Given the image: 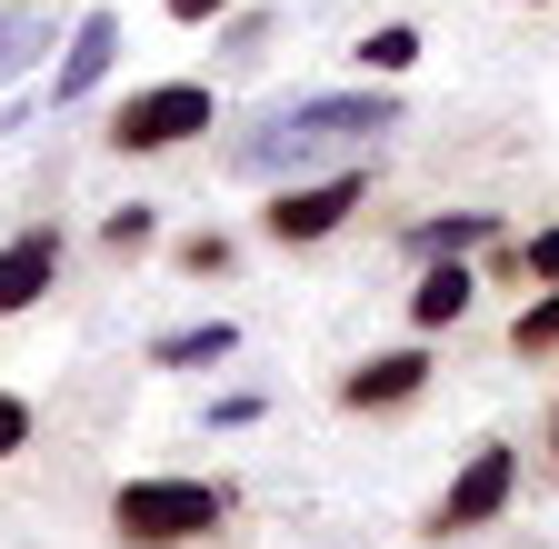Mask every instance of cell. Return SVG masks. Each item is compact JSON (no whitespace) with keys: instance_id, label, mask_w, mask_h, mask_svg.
I'll list each match as a JSON object with an SVG mask.
<instances>
[{"instance_id":"cell-22","label":"cell","mask_w":559,"mask_h":549,"mask_svg":"<svg viewBox=\"0 0 559 549\" xmlns=\"http://www.w3.org/2000/svg\"><path fill=\"white\" fill-rule=\"evenodd\" d=\"M549 469H559V409H549Z\"/></svg>"},{"instance_id":"cell-23","label":"cell","mask_w":559,"mask_h":549,"mask_svg":"<svg viewBox=\"0 0 559 549\" xmlns=\"http://www.w3.org/2000/svg\"><path fill=\"white\" fill-rule=\"evenodd\" d=\"M520 11H549V0H520Z\"/></svg>"},{"instance_id":"cell-13","label":"cell","mask_w":559,"mask_h":549,"mask_svg":"<svg viewBox=\"0 0 559 549\" xmlns=\"http://www.w3.org/2000/svg\"><path fill=\"white\" fill-rule=\"evenodd\" d=\"M419 50H430V40H419L409 21H380V31L349 40V81H409V71H419Z\"/></svg>"},{"instance_id":"cell-2","label":"cell","mask_w":559,"mask_h":549,"mask_svg":"<svg viewBox=\"0 0 559 549\" xmlns=\"http://www.w3.org/2000/svg\"><path fill=\"white\" fill-rule=\"evenodd\" d=\"M230 479H190V469H151L110 490V539L120 549H210L230 529Z\"/></svg>"},{"instance_id":"cell-4","label":"cell","mask_w":559,"mask_h":549,"mask_svg":"<svg viewBox=\"0 0 559 549\" xmlns=\"http://www.w3.org/2000/svg\"><path fill=\"white\" fill-rule=\"evenodd\" d=\"M200 130H221V91H210V81H140V91L110 100L100 141L120 160H160V151H190Z\"/></svg>"},{"instance_id":"cell-5","label":"cell","mask_w":559,"mask_h":549,"mask_svg":"<svg viewBox=\"0 0 559 549\" xmlns=\"http://www.w3.org/2000/svg\"><path fill=\"white\" fill-rule=\"evenodd\" d=\"M510 500H520V450H510V440H479V450L450 469V490H440V510H430V539L500 529V520H510Z\"/></svg>"},{"instance_id":"cell-11","label":"cell","mask_w":559,"mask_h":549,"mask_svg":"<svg viewBox=\"0 0 559 549\" xmlns=\"http://www.w3.org/2000/svg\"><path fill=\"white\" fill-rule=\"evenodd\" d=\"M50 50H60V21H50V11H31V0H11V11H0V91L31 81Z\"/></svg>"},{"instance_id":"cell-8","label":"cell","mask_w":559,"mask_h":549,"mask_svg":"<svg viewBox=\"0 0 559 549\" xmlns=\"http://www.w3.org/2000/svg\"><path fill=\"white\" fill-rule=\"evenodd\" d=\"M110 60H120V11L70 21V31H60V60H50V100H60V110H81V100L110 81Z\"/></svg>"},{"instance_id":"cell-16","label":"cell","mask_w":559,"mask_h":549,"mask_svg":"<svg viewBox=\"0 0 559 549\" xmlns=\"http://www.w3.org/2000/svg\"><path fill=\"white\" fill-rule=\"evenodd\" d=\"M151 240H160V211H151V200H120V211L100 220V250H110V260H140Z\"/></svg>"},{"instance_id":"cell-1","label":"cell","mask_w":559,"mask_h":549,"mask_svg":"<svg viewBox=\"0 0 559 549\" xmlns=\"http://www.w3.org/2000/svg\"><path fill=\"white\" fill-rule=\"evenodd\" d=\"M380 130H400V91L390 81H349V91H290L250 141H230V170L240 180H300L310 160L349 151V141H380Z\"/></svg>"},{"instance_id":"cell-3","label":"cell","mask_w":559,"mask_h":549,"mask_svg":"<svg viewBox=\"0 0 559 549\" xmlns=\"http://www.w3.org/2000/svg\"><path fill=\"white\" fill-rule=\"evenodd\" d=\"M360 200H370V160H330L310 180H280L260 211H250V230L270 250H320V240H340L349 220H360Z\"/></svg>"},{"instance_id":"cell-17","label":"cell","mask_w":559,"mask_h":549,"mask_svg":"<svg viewBox=\"0 0 559 549\" xmlns=\"http://www.w3.org/2000/svg\"><path fill=\"white\" fill-rule=\"evenodd\" d=\"M510 350H520V360H559V290H539V300L510 320Z\"/></svg>"},{"instance_id":"cell-12","label":"cell","mask_w":559,"mask_h":549,"mask_svg":"<svg viewBox=\"0 0 559 549\" xmlns=\"http://www.w3.org/2000/svg\"><path fill=\"white\" fill-rule=\"evenodd\" d=\"M240 360V330L230 320H190V330H160L151 339V370H221Z\"/></svg>"},{"instance_id":"cell-9","label":"cell","mask_w":559,"mask_h":549,"mask_svg":"<svg viewBox=\"0 0 559 549\" xmlns=\"http://www.w3.org/2000/svg\"><path fill=\"white\" fill-rule=\"evenodd\" d=\"M489 240H510L500 211H440V220H400V260H479Z\"/></svg>"},{"instance_id":"cell-18","label":"cell","mask_w":559,"mask_h":549,"mask_svg":"<svg viewBox=\"0 0 559 549\" xmlns=\"http://www.w3.org/2000/svg\"><path fill=\"white\" fill-rule=\"evenodd\" d=\"M510 250H520V281H530V290H559V220H539V230L510 240Z\"/></svg>"},{"instance_id":"cell-7","label":"cell","mask_w":559,"mask_h":549,"mask_svg":"<svg viewBox=\"0 0 559 549\" xmlns=\"http://www.w3.org/2000/svg\"><path fill=\"white\" fill-rule=\"evenodd\" d=\"M60 230L50 220H31V230H11V240H0V320H31L50 290H60Z\"/></svg>"},{"instance_id":"cell-20","label":"cell","mask_w":559,"mask_h":549,"mask_svg":"<svg viewBox=\"0 0 559 549\" xmlns=\"http://www.w3.org/2000/svg\"><path fill=\"white\" fill-rule=\"evenodd\" d=\"M260 409H270L260 390H221V399H210V430H250V420H260Z\"/></svg>"},{"instance_id":"cell-21","label":"cell","mask_w":559,"mask_h":549,"mask_svg":"<svg viewBox=\"0 0 559 549\" xmlns=\"http://www.w3.org/2000/svg\"><path fill=\"white\" fill-rule=\"evenodd\" d=\"M160 11H170L180 31H221V21H230V0H160Z\"/></svg>"},{"instance_id":"cell-6","label":"cell","mask_w":559,"mask_h":549,"mask_svg":"<svg viewBox=\"0 0 559 549\" xmlns=\"http://www.w3.org/2000/svg\"><path fill=\"white\" fill-rule=\"evenodd\" d=\"M430 380H440V360H430V339H400V350H370L360 370H340V409L349 420H400V409H419L430 399Z\"/></svg>"},{"instance_id":"cell-19","label":"cell","mask_w":559,"mask_h":549,"mask_svg":"<svg viewBox=\"0 0 559 549\" xmlns=\"http://www.w3.org/2000/svg\"><path fill=\"white\" fill-rule=\"evenodd\" d=\"M31 440H40V409H31L21 390H0V460H21Z\"/></svg>"},{"instance_id":"cell-15","label":"cell","mask_w":559,"mask_h":549,"mask_svg":"<svg viewBox=\"0 0 559 549\" xmlns=\"http://www.w3.org/2000/svg\"><path fill=\"white\" fill-rule=\"evenodd\" d=\"M270 40H280V11H230L221 21V60H230V71H260Z\"/></svg>"},{"instance_id":"cell-10","label":"cell","mask_w":559,"mask_h":549,"mask_svg":"<svg viewBox=\"0 0 559 549\" xmlns=\"http://www.w3.org/2000/svg\"><path fill=\"white\" fill-rule=\"evenodd\" d=\"M469 300H479V270H469V260H419V281H409V330L440 339V330L469 320Z\"/></svg>"},{"instance_id":"cell-14","label":"cell","mask_w":559,"mask_h":549,"mask_svg":"<svg viewBox=\"0 0 559 549\" xmlns=\"http://www.w3.org/2000/svg\"><path fill=\"white\" fill-rule=\"evenodd\" d=\"M170 270H180V281H230V270H240V240L230 230H180L170 240Z\"/></svg>"}]
</instances>
